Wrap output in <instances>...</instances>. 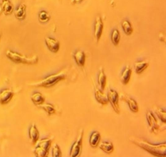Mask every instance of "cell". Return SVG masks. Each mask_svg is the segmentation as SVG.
<instances>
[{
	"label": "cell",
	"instance_id": "cell-22",
	"mask_svg": "<svg viewBox=\"0 0 166 157\" xmlns=\"http://www.w3.org/2000/svg\"><path fill=\"white\" fill-rule=\"evenodd\" d=\"M43 108L49 113L50 112L51 113H52L53 112H54V109L51 105H46V106L45 105V106H43Z\"/></svg>",
	"mask_w": 166,
	"mask_h": 157
},
{
	"label": "cell",
	"instance_id": "cell-2",
	"mask_svg": "<svg viewBox=\"0 0 166 157\" xmlns=\"http://www.w3.org/2000/svg\"><path fill=\"white\" fill-rule=\"evenodd\" d=\"M63 78V76L60 74L53 75L41 81L39 84L40 86L43 87L51 86Z\"/></svg>",
	"mask_w": 166,
	"mask_h": 157
},
{
	"label": "cell",
	"instance_id": "cell-4",
	"mask_svg": "<svg viewBox=\"0 0 166 157\" xmlns=\"http://www.w3.org/2000/svg\"><path fill=\"white\" fill-rule=\"evenodd\" d=\"M46 42L48 49L51 52L56 53L58 52L59 48V44L57 40L51 37H46Z\"/></svg>",
	"mask_w": 166,
	"mask_h": 157
},
{
	"label": "cell",
	"instance_id": "cell-12",
	"mask_svg": "<svg viewBox=\"0 0 166 157\" xmlns=\"http://www.w3.org/2000/svg\"><path fill=\"white\" fill-rule=\"evenodd\" d=\"M100 139V134L97 132H94L91 136L90 139V145L93 147H95L98 145Z\"/></svg>",
	"mask_w": 166,
	"mask_h": 157
},
{
	"label": "cell",
	"instance_id": "cell-10",
	"mask_svg": "<svg viewBox=\"0 0 166 157\" xmlns=\"http://www.w3.org/2000/svg\"><path fill=\"white\" fill-rule=\"evenodd\" d=\"M81 139H79L73 144L71 150V156L76 157L79 154L81 147Z\"/></svg>",
	"mask_w": 166,
	"mask_h": 157
},
{
	"label": "cell",
	"instance_id": "cell-17",
	"mask_svg": "<svg viewBox=\"0 0 166 157\" xmlns=\"http://www.w3.org/2000/svg\"><path fill=\"white\" fill-rule=\"evenodd\" d=\"M40 21L42 22H46L48 21L49 19V16L48 14L45 11H42L40 12L39 15Z\"/></svg>",
	"mask_w": 166,
	"mask_h": 157
},
{
	"label": "cell",
	"instance_id": "cell-8",
	"mask_svg": "<svg viewBox=\"0 0 166 157\" xmlns=\"http://www.w3.org/2000/svg\"><path fill=\"white\" fill-rule=\"evenodd\" d=\"M148 66V64L145 61H139L136 62L134 67L137 74L141 73Z\"/></svg>",
	"mask_w": 166,
	"mask_h": 157
},
{
	"label": "cell",
	"instance_id": "cell-20",
	"mask_svg": "<svg viewBox=\"0 0 166 157\" xmlns=\"http://www.w3.org/2000/svg\"><path fill=\"white\" fill-rule=\"evenodd\" d=\"M34 101L38 104H40L43 101V98L41 94L39 93H35L33 96Z\"/></svg>",
	"mask_w": 166,
	"mask_h": 157
},
{
	"label": "cell",
	"instance_id": "cell-3",
	"mask_svg": "<svg viewBox=\"0 0 166 157\" xmlns=\"http://www.w3.org/2000/svg\"><path fill=\"white\" fill-rule=\"evenodd\" d=\"M108 98L115 111L119 112L118 97L117 93L113 90H110L108 94Z\"/></svg>",
	"mask_w": 166,
	"mask_h": 157
},
{
	"label": "cell",
	"instance_id": "cell-11",
	"mask_svg": "<svg viewBox=\"0 0 166 157\" xmlns=\"http://www.w3.org/2000/svg\"><path fill=\"white\" fill-rule=\"evenodd\" d=\"M131 74V70L130 69L127 67L122 74L121 79L123 83L125 84H127L129 82Z\"/></svg>",
	"mask_w": 166,
	"mask_h": 157
},
{
	"label": "cell",
	"instance_id": "cell-5",
	"mask_svg": "<svg viewBox=\"0 0 166 157\" xmlns=\"http://www.w3.org/2000/svg\"><path fill=\"white\" fill-rule=\"evenodd\" d=\"M26 5L21 4L16 9L15 15L19 20H24L26 17Z\"/></svg>",
	"mask_w": 166,
	"mask_h": 157
},
{
	"label": "cell",
	"instance_id": "cell-9",
	"mask_svg": "<svg viewBox=\"0 0 166 157\" xmlns=\"http://www.w3.org/2000/svg\"><path fill=\"white\" fill-rule=\"evenodd\" d=\"M74 58L77 63L80 66H83L85 61V55L82 51H78L74 55Z\"/></svg>",
	"mask_w": 166,
	"mask_h": 157
},
{
	"label": "cell",
	"instance_id": "cell-16",
	"mask_svg": "<svg viewBox=\"0 0 166 157\" xmlns=\"http://www.w3.org/2000/svg\"><path fill=\"white\" fill-rule=\"evenodd\" d=\"M106 78L105 75L103 71L100 72L98 77L99 83L101 85L102 88H104L106 84Z\"/></svg>",
	"mask_w": 166,
	"mask_h": 157
},
{
	"label": "cell",
	"instance_id": "cell-15",
	"mask_svg": "<svg viewBox=\"0 0 166 157\" xmlns=\"http://www.w3.org/2000/svg\"><path fill=\"white\" fill-rule=\"evenodd\" d=\"M120 39V35L119 31L117 29L114 30L112 33L111 40L115 45H118Z\"/></svg>",
	"mask_w": 166,
	"mask_h": 157
},
{
	"label": "cell",
	"instance_id": "cell-13",
	"mask_svg": "<svg viewBox=\"0 0 166 157\" xmlns=\"http://www.w3.org/2000/svg\"><path fill=\"white\" fill-rule=\"evenodd\" d=\"M100 147L104 152L107 153H110L113 150V146L110 142H103L100 144Z\"/></svg>",
	"mask_w": 166,
	"mask_h": 157
},
{
	"label": "cell",
	"instance_id": "cell-23",
	"mask_svg": "<svg viewBox=\"0 0 166 157\" xmlns=\"http://www.w3.org/2000/svg\"><path fill=\"white\" fill-rule=\"evenodd\" d=\"M75 1L76 2H78L81 1V0H75Z\"/></svg>",
	"mask_w": 166,
	"mask_h": 157
},
{
	"label": "cell",
	"instance_id": "cell-7",
	"mask_svg": "<svg viewBox=\"0 0 166 157\" xmlns=\"http://www.w3.org/2000/svg\"><path fill=\"white\" fill-rule=\"evenodd\" d=\"M1 7L3 12L6 15L11 14L14 11V6L9 0H3Z\"/></svg>",
	"mask_w": 166,
	"mask_h": 157
},
{
	"label": "cell",
	"instance_id": "cell-14",
	"mask_svg": "<svg viewBox=\"0 0 166 157\" xmlns=\"http://www.w3.org/2000/svg\"><path fill=\"white\" fill-rule=\"evenodd\" d=\"M122 27L125 34L127 35H130L133 32V29L129 22L124 21L122 24Z\"/></svg>",
	"mask_w": 166,
	"mask_h": 157
},
{
	"label": "cell",
	"instance_id": "cell-18",
	"mask_svg": "<svg viewBox=\"0 0 166 157\" xmlns=\"http://www.w3.org/2000/svg\"><path fill=\"white\" fill-rule=\"evenodd\" d=\"M128 105L131 110L134 112L138 111V107L137 103L132 99L129 98L128 100Z\"/></svg>",
	"mask_w": 166,
	"mask_h": 157
},
{
	"label": "cell",
	"instance_id": "cell-24",
	"mask_svg": "<svg viewBox=\"0 0 166 157\" xmlns=\"http://www.w3.org/2000/svg\"><path fill=\"white\" fill-rule=\"evenodd\" d=\"M1 32H0V39H1Z\"/></svg>",
	"mask_w": 166,
	"mask_h": 157
},
{
	"label": "cell",
	"instance_id": "cell-21",
	"mask_svg": "<svg viewBox=\"0 0 166 157\" xmlns=\"http://www.w3.org/2000/svg\"><path fill=\"white\" fill-rule=\"evenodd\" d=\"M53 156L58 157L61 154L60 151L58 146H56L53 150Z\"/></svg>",
	"mask_w": 166,
	"mask_h": 157
},
{
	"label": "cell",
	"instance_id": "cell-1",
	"mask_svg": "<svg viewBox=\"0 0 166 157\" xmlns=\"http://www.w3.org/2000/svg\"><path fill=\"white\" fill-rule=\"evenodd\" d=\"M6 55L12 61L18 64L33 65L36 63L38 59L36 56L28 57L10 50L6 52Z\"/></svg>",
	"mask_w": 166,
	"mask_h": 157
},
{
	"label": "cell",
	"instance_id": "cell-6",
	"mask_svg": "<svg viewBox=\"0 0 166 157\" xmlns=\"http://www.w3.org/2000/svg\"><path fill=\"white\" fill-rule=\"evenodd\" d=\"M103 25L101 18L97 17L95 27V34L96 39L98 40L101 37L103 29Z\"/></svg>",
	"mask_w": 166,
	"mask_h": 157
},
{
	"label": "cell",
	"instance_id": "cell-19",
	"mask_svg": "<svg viewBox=\"0 0 166 157\" xmlns=\"http://www.w3.org/2000/svg\"><path fill=\"white\" fill-rule=\"evenodd\" d=\"M104 96V94L101 91L99 90L97 91L96 93V97L98 101L101 102V103H106V102H107V100Z\"/></svg>",
	"mask_w": 166,
	"mask_h": 157
}]
</instances>
